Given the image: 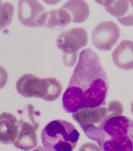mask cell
Returning <instances> with one entry per match:
<instances>
[{"instance_id": "6da1fadb", "label": "cell", "mask_w": 133, "mask_h": 151, "mask_svg": "<svg viewBox=\"0 0 133 151\" xmlns=\"http://www.w3.org/2000/svg\"><path fill=\"white\" fill-rule=\"evenodd\" d=\"M108 78L98 54L92 49L81 51L78 62L62 96L66 113L101 106L107 95Z\"/></svg>"}, {"instance_id": "7a4b0ae2", "label": "cell", "mask_w": 133, "mask_h": 151, "mask_svg": "<svg viewBox=\"0 0 133 151\" xmlns=\"http://www.w3.org/2000/svg\"><path fill=\"white\" fill-rule=\"evenodd\" d=\"M84 132L102 151H133V121L127 116L110 117Z\"/></svg>"}, {"instance_id": "3957f363", "label": "cell", "mask_w": 133, "mask_h": 151, "mask_svg": "<svg viewBox=\"0 0 133 151\" xmlns=\"http://www.w3.org/2000/svg\"><path fill=\"white\" fill-rule=\"evenodd\" d=\"M79 138L80 133L77 128L61 119L50 122L41 132L44 147L52 151H73Z\"/></svg>"}, {"instance_id": "277c9868", "label": "cell", "mask_w": 133, "mask_h": 151, "mask_svg": "<svg viewBox=\"0 0 133 151\" xmlns=\"http://www.w3.org/2000/svg\"><path fill=\"white\" fill-rule=\"evenodd\" d=\"M16 90L23 97H36L46 101H54L62 93V86L55 78H39L32 74H25L18 79Z\"/></svg>"}, {"instance_id": "5b68a950", "label": "cell", "mask_w": 133, "mask_h": 151, "mask_svg": "<svg viewBox=\"0 0 133 151\" xmlns=\"http://www.w3.org/2000/svg\"><path fill=\"white\" fill-rule=\"evenodd\" d=\"M123 113V105L118 101H112L107 107H97L78 110L73 113V118L76 120L83 131L97 127L104 123L107 119L122 116Z\"/></svg>"}, {"instance_id": "8992f818", "label": "cell", "mask_w": 133, "mask_h": 151, "mask_svg": "<svg viewBox=\"0 0 133 151\" xmlns=\"http://www.w3.org/2000/svg\"><path fill=\"white\" fill-rule=\"evenodd\" d=\"M56 42L64 53V63L68 67H72L77 61V52L88 43V33L84 28H74L62 31Z\"/></svg>"}, {"instance_id": "52a82bcc", "label": "cell", "mask_w": 133, "mask_h": 151, "mask_svg": "<svg viewBox=\"0 0 133 151\" xmlns=\"http://www.w3.org/2000/svg\"><path fill=\"white\" fill-rule=\"evenodd\" d=\"M34 109L32 105L27 106L19 121V134L14 144L17 148L23 151L31 150L37 145L36 130L38 123L35 119Z\"/></svg>"}, {"instance_id": "ba28073f", "label": "cell", "mask_w": 133, "mask_h": 151, "mask_svg": "<svg viewBox=\"0 0 133 151\" xmlns=\"http://www.w3.org/2000/svg\"><path fill=\"white\" fill-rule=\"evenodd\" d=\"M120 37V29L114 22H104L96 26L92 33L93 45L100 51H110Z\"/></svg>"}, {"instance_id": "9c48e42d", "label": "cell", "mask_w": 133, "mask_h": 151, "mask_svg": "<svg viewBox=\"0 0 133 151\" xmlns=\"http://www.w3.org/2000/svg\"><path fill=\"white\" fill-rule=\"evenodd\" d=\"M44 8L38 1H20L19 20L28 27H43Z\"/></svg>"}, {"instance_id": "30bf717a", "label": "cell", "mask_w": 133, "mask_h": 151, "mask_svg": "<svg viewBox=\"0 0 133 151\" xmlns=\"http://www.w3.org/2000/svg\"><path fill=\"white\" fill-rule=\"evenodd\" d=\"M123 26H133V1H96Z\"/></svg>"}, {"instance_id": "8fae6325", "label": "cell", "mask_w": 133, "mask_h": 151, "mask_svg": "<svg viewBox=\"0 0 133 151\" xmlns=\"http://www.w3.org/2000/svg\"><path fill=\"white\" fill-rule=\"evenodd\" d=\"M19 121L17 117L9 112L0 114V143L14 144L19 134Z\"/></svg>"}, {"instance_id": "7c38bea8", "label": "cell", "mask_w": 133, "mask_h": 151, "mask_svg": "<svg viewBox=\"0 0 133 151\" xmlns=\"http://www.w3.org/2000/svg\"><path fill=\"white\" fill-rule=\"evenodd\" d=\"M115 66L123 70L133 69V42L122 40L112 52Z\"/></svg>"}, {"instance_id": "4fadbf2b", "label": "cell", "mask_w": 133, "mask_h": 151, "mask_svg": "<svg viewBox=\"0 0 133 151\" xmlns=\"http://www.w3.org/2000/svg\"><path fill=\"white\" fill-rule=\"evenodd\" d=\"M70 22H72V20L69 12L60 8L59 10L45 12L43 27H46L52 30H57L64 29L70 23Z\"/></svg>"}, {"instance_id": "5bb4252c", "label": "cell", "mask_w": 133, "mask_h": 151, "mask_svg": "<svg viewBox=\"0 0 133 151\" xmlns=\"http://www.w3.org/2000/svg\"><path fill=\"white\" fill-rule=\"evenodd\" d=\"M61 8L69 12L75 23L84 22L90 15V7L84 1H69Z\"/></svg>"}, {"instance_id": "9a60e30c", "label": "cell", "mask_w": 133, "mask_h": 151, "mask_svg": "<svg viewBox=\"0 0 133 151\" xmlns=\"http://www.w3.org/2000/svg\"><path fill=\"white\" fill-rule=\"evenodd\" d=\"M14 13V6L9 2L0 1V30L10 25Z\"/></svg>"}, {"instance_id": "2e32d148", "label": "cell", "mask_w": 133, "mask_h": 151, "mask_svg": "<svg viewBox=\"0 0 133 151\" xmlns=\"http://www.w3.org/2000/svg\"><path fill=\"white\" fill-rule=\"evenodd\" d=\"M8 80V73L6 69L0 66V89H2L6 86V83Z\"/></svg>"}, {"instance_id": "e0dca14e", "label": "cell", "mask_w": 133, "mask_h": 151, "mask_svg": "<svg viewBox=\"0 0 133 151\" xmlns=\"http://www.w3.org/2000/svg\"><path fill=\"white\" fill-rule=\"evenodd\" d=\"M79 151H102V150H101V149L99 148V147H98L96 144L88 142V143L83 144V145L81 146Z\"/></svg>"}, {"instance_id": "ac0fdd59", "label": "cell", "mask_w": 133, "mask_h": 151, "mask_svg": "<svg viewBox=\"0 0 133 151\" xmlns=\"http://www.w3.org/2000/svg\"><path fill=\"white\" fill-rule=\"evenodd\" d=\"M33 151H52V150H50V149H47L44 147H38L37 148L34 149Z\"/></svg>"}, {"instance_id": "d6986e66", "label": "cell", "mask_w": 133, "mask_h": 151, "mask_svg": "<svg viewBox=\"0 0 133 151\" xmlns=\"http://www.w3.org/2000/svg\"><path fill=\"white\" fill-rule=\"evenodd\" d=\"M130 109H131V112L133 114V101L131 102V105H130Z\"/></svg>"}]
</instances>
